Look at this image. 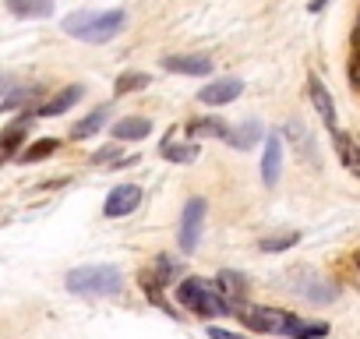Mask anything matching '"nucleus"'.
Listing matches in <instances>:
<instances>
[{
  "instance_id": "1",
  "label": "nucleus",
  "mask_w": 360,
  "mask_h": 339,
  "mask_svg": "<svg viewBox=\"0 0 360 339\" xmlns=\"http://www.w3.org/2000/svg\"><path fill=\"white\" fill-rule=\"evenodd\" d=\"M124 25H127V11H120V8H113V11H71L60 22L64 36L82 39V43H110L113 36L124 32Z\"/></svg>"
},
{
  "instance_id": "2",
  "label": "nucleus",
  "mask_w": 360,
  "mask_h": 339,
  "mask_svg": "<svg viewBox=\"0 0 360 339\" xmlns=\"http://www.w3.org/2000/svg\"><path fill=\"white\" fill-rule=\"evenodd\" d=\"M176 304L195 311L198 318H223V314H233V307L223 300V293L216 290L212 279H202V276H191L184 283H176Z\"/></svg>"
},
{
  "instance_id": "3",
  "label": "nucleus",
  "mask_w": 360,
  "mask_h": 339,
  "mask_svg": "<svg viewBox=\"0 0 360 339\" xmlns=\"http://www.w3.org/2000/svg\"><path fill=\"white\" fill-rule=\"evenodd\" d=\"M64 286L78 297H113L124 286V272L117 265H78L64 276Z\"/></svg>"
},
{
  "instance_id": "4",
  "label": "nucleus",
  "mask_w": 360,
  "mask_h": 339,
  "mask_svg": "<svg viewBox=\"0 0 360 339\" xmlns=\"http://www.w3.org/2000/svg\"><path fill=\"white\" fill-rule=\"evenodd\" d=\"M233 314L240 318L244 328H251V332H276V335H286L290 325H293V318H297V314H290V311L265 307V304H240Z\"/></svg>"
},
{
  "instance_id": "5",
  "label": "nucleus",
  "mask_w": 360,
  "mask_h": 339,
  "mask_svg": "<svg viewBox=\"0 0 360 339\" xmlns=\"http://www.w3.org/2000/svg\"><path fill=\"white\" fill-rule=\"evenodd\" d=\"M205 198L202 195H195V198H188V205H184V212H180V234H176V244H180V251L184 255H191L195 248H198V241H202V226H205Z\"/></svg>"
},
{
  "instance_id": "6",
  "label": "nucleus",
  "mask_w": 360,
  "mask_h": 339,
  "mask_svg": "<svg viewBox=\"0 0 360 339\" xmlns=\"http://www.w3.org/2000/svg\"><path fill=\"white\" fill-rule=\"evenodd\" d=\"M36 120V110H22L4 131H0V162H8L11 155L22 152V145L29 141V127Z\"/></svg>"
},
{
  "instance_id": "7",
  "label": "nucleus",
  "mask_w": 360,
  "mask_h": 339,
  "mask_svg": "<svg viewBox=\"0 0 360 339\" xmlns=\"http://www.w3.org/2000/svg\"><path fill=\"white\" fill-rule=\"evenodd\" d=\"M141 198H145V191L138 184H117L106 195V202H103V216L106 219H124V216H131L141 205Z\"/></svg>"
},
{
  "instance_id": "8",
  "label": "nucleus",
  "mask_w": 360,
  "mask_h": 339,
  "mask_svg": "<svg viewBox=\"0 0 360 339\" xmlns=\"http://www.w3.org/2000/svg\"><path fill=\"white\" fill-rule=\"evenodd\" d=\"M283 138L290 141V148L297 152V159L300 162H311L314 170L321 166V159H318V145H314V138H311V131L304 127V120H286V127H283Z\"/></svg>"
},
{
  "instance_id": "9",
  "label": "nucleus",
  "mask_w": 360,
  "mask_h": 339,
  "mask_svg": "<svg viewBox=\"0 0 360 339\" xmlns=\"http://www.w3.org/2000/svg\"><path fill=\"white\" fill-rule=\"evenodd\" d=\"M162 68L169 75L205 78V75H212V57H205V53H169V57H162Z\"/></svg>"
},
{
  "instance_id": "10",
  "label": "nucleus",
  "mask_w": 360,
  "mask_h": 339,
  "mask_svg": "<svg viewBox=\"0 0 360 339\" xmlns=\"http://www.w3.org/2000/svg\"><path fill=\"white\" fill-rule=\"evenodd\" d=\"M216 290L223 293V300L237 311L240 304H248V293H251V286H248V276L244 272H237V269H223L219 276H216Z\"/></svg>"
},
{
  "instance_id": "11",
  "label": "nucleus",
  "mask_w": 360,
  "mask_h": 339,
  "mask_svg": "<svg viewBox=\"0 0 360 339\" xmlns=\"http://www.w3.org/2000/svg\"><path fill=\"white\" fill-rule=\"evenodd\" d=\"M279 170H283V134L272 131V134H265V152H262V181H265V188L279 184Z\"/></svg>"
},
{
  "instance_id": "12",
  "label": "nucleus",
  "mask_w": 360,
  "mask_h": 339,
  "mask_svg": "<svg viewBox=\"0 0 360 339\" xmlns=\"http://www.w3.org/2000/svg\"><path fill=\"white\" fill-rule=\"evenodd\" d=\"M240 92H244V82L240 78H216V82H209L198 92V103H205V106H226V103L240 99Z\"/></svg>"
},
{
  "instance_id": "13",
  "label": "nucleus",
  "mask_w": 360,
  "mask_h": 339,
  "mask_svg": "<svg viewBox=\"0 0 360 339\" xmlns=\"http://www.w3.org/2000/svg\"><path fill=\"white\" fill-rule=\"evenodd\" d=\"M307 96H311V103H314L318 117L325 120V127H328V131H339V127H335V103H332V96H328V89L321 85V78H318V75H311V78H307Z\"/></svg>"
},
{
  "instance_id": "14",
  "label": "nucleus",
  "mask_w": 360,
  "mask_h": 339,
  "mask_svg": "<svg viewBox=\"0 0 360 339\" xmlns=\"http://www.w3.org/2000/svg\"><path fill=\"white\" fill-rule=\"evenodd\" d=\"M258 141H265L262 120H244L240 127H226V145H233L237 152H248V148H255Z\"/></svg>"
},
{
  "instance_id": "15",
  "label": "nucleus",
  "mask_w": 360,
  "mask_h": 339,
  "mask_svg": "<svg viewBox=\"0 0 360 339\" xmlns=\"http://www.w3.org/2000/svg\"><path fill=\"white\" fill-rule=\"evenodd\" d=\"M82 96H85V85H68V89H60L53 99H46V103L36 110V117H60V113H68Z\"/></svg>"
},
{
  "instance_id": "16",
  "label": "nucleus",
  "mask_w": 360,
  "mask_h": 339,
  "mask_svg": "<svg viewBox=\"0 0 360 339\" xmlns=\"http://www.w3.org/2000/svg\"><path fill=\"white\" fill-rule=\"evenodd\" d=\"M184 131H188V138H191V141L226 138V120H219V117H195V120H188V124H184Z\"/></svg>"
},
{
  "instance_id": "17",
  "label": "nucleus",
  "mask_w": 360,
  "mask_h": 339,
  "mask_svg": "<svg viewBox=\"0 0 360 339\" xmlns=\"http://www.w3.org/2000/svg\"><path fill=\"white\" fill-rule=\"evenodd\" d=\"M152 134V120L148 117H124L113 124V141H141Z\"/></svg>"
},
{
  "instance_id": "18",
  "label": "nucleus",
  "mask_w": 360,
  "mask_h": 339,
  "mask_svg": "<svg viewBox=\"0 0 360 339\" xmlns=\"http://www.w3.org/2000/svg\"><path fill=\"white\" fill-rule=\"evenodd\" d=\"M332 141H335V152H339V162L349 170L353 177H360V145L346 134V131H332Z\"/></svg>"
},
{
  "instance_id": "19",
  "label": "nucleus",
  "mask_w": 360,
  "mask_h": 339,
  "mask_svg": "<svg viewBox=\"0 0 360 339\" xmlns=\"http://www.w3.org/2000/svg\"><path fill=\"white\" fill-rule=\"evenodd\" d=\"M4 8L15 18H50L53 15V0H4Z\"/></svg>"
},
{
  "instance_id": "20",
  "label": "nucleus",
  "mask_w": 360,
  "mask_h": 339,
  "mask_svg": "<svg viewBox=\"0 0 360 339\" xmlns=\"http://www.w3.org/2000/svg\"><path fill=\"white\" fill-rule=\"evenodd\" d=\"M39 85H11L8 89V96L0 99V113H11V110H18V106H32V99H39Z\"/></svg>"
},
{
  "instance_id": "21",
  "label": "nucleus",
  "mask_w": 360,
  "mask_h": 339,
  "mask_svg": "<svg viewBox=\"0 0 360 339\" xmlns=\"http://www.w3.org/2000/svg\"><path fill=\"white\" fill-rule=\"evenodd\" d=\"M159 155L169 159V162H195L198 159V141H169V134H166V141L159 145Z\"/></svg>"
},
{
  "instance_id": "22",
  "label": "nucleus",
  "mask_w": 360,
  "mask_h": 339,
  "mask_svg": "<svg viewBox=\"0 0 360 339\" xmlns=\"http://www.w3.org/2000/svg\"><path fill=\"white\" fill-rule=\"evenodd\" d=\"M148 85H152V75H148V71H124V75H117L113 92H117V96H127V92H141V89H148Z\"/></svg>"
},
{
  "instance_id": "23",
  "label": "nucleus",
  "mask_w": 360,
  "mask_h": 339,
  "mask_svg": "<svg viewBox=\"0 0 360 339\" xmlns=\"http://www.w3.org/2000/svg\"><path fill=\"white\" fill-rule=\"evenodd\" d=\"M57 148H60V138H39V141L25 145V148L18 152V159H22V162H43V159H50Z\"/></svg>"
},
{
  "instance_id": "24",
  "label": "nucleus",
  "mask_w": 360,
  "mask_h": 339,
  "mask_svg": "<svg viewBox=\"0 0 360 339\" xmlns=\"http://www.w3.org/2000/svg\"><path fill=\"white\" fill-rule=\"evenodd\" d=\"M106 117H110V106H99V110H92L89 117H82L75 127H71V138H92L103 124H106Z\"/></svg>"
},
{
  "instance_id": "25",
  "label": "nucleus",
  "mask_w": 360,
  "mask_h": 339,
  "mask_svg": "<svg viewBox=\"0 0 360 339\" xmlns=\"http://www.w3.org/2000/svg\"><path fill=\"white\" fill-rule=\"evenodd\" d=\"M297 241H300L297 230H290V234H276V237H262V241H258V251H265V255H283V251L297 248Z\"/></svg>"
},
{
  "instance_id": "26",
  "label": "nucleus",
  "mask_w": 360,
  "mask_h": 339,
  "mask_svg": "<svg viewBox=\"0 0 360 339\" xmlns=\"http://www.w3.org/2000/svg\"><path fill=\"white\" fill-rule=\"evenodd\" d=\"M321 335H328V321H300V318H293V325L286 332V339H321Z\"/></svg>"
},
{
  "instance_id": "27",
  "label": "nucleus",
  "mask_w": 360,
  "mask_h": 339,
  "mask_svg": "<svg viewBox=\"0 0 360 339\" xmlns=\"http://www.w3.org/2000/svg\"><path fill=\"white\" fill-rule=\"evenodd\" d=\"M120 159V145L113 141V145H106V148H99L96 155H92V162H117Z\"/></svg>"
},
{
  "instance_id": "28",
  "label": "nucleus",
  "mask_w": 360,
  "mask_h": 339,
  "mask_svg": "<svg viewBox=\"0 0 360 339\" xmlns=\"http://www.w3.org/2000/svg\"><path fill=\"white\" fill-rule=\"evenodd\" d=\"M209 339H244V335H240V332H230V328L212 325V328H209Z\"/></svg>"
},
{
  "instance_id": "29",
  "label": "nucleus",
  "mask_w": 360,
  "mask_h": 339,
  "mask_svg": "<svg viewBox=\"0 0 360 339\" xmlns=\"http://www.w3.org/2000/svg\"><path fill=\"white\" fill-rule=\"evenodd\" d=\"M325 4H328V0H311V4H307V8H311V11H321Z\"/></svg>"
},
{
  "instance_id": "30",
  "label": "nucleus",
  "mask_w": 360,
  "mask_h": 339,
  "mask_svg": "<svg viewBox=\"0 0 360 339\" xmlns=\"http://www.w3.org/2000/svg\"><path fill=\"white\" fill-rule=\"evenodd\" d=\"M353 269H356V286H360V251L353 255Z\"/></svg>"
},
{
  "instance_id": "31",
  "label": "nucleus",
  "mask_w": 360,
  "mask_h": 339,
  "mask_svg": "<svg viewBox=\"0 0 360 339\" xmlns=\"http://www.w3.org/2000/svg\"><path fill=\"white\" fill-rule=\"evenodd\" d=\"M8 89H11L8 82H0V99H4V96H8Z\"/></svg>"
}]
</instances>
